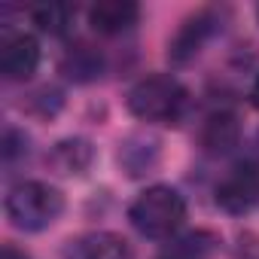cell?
Returning <instances> with one entry per match:
<instances>
[{"instance_id":"1","label":"cell","mask_w":259,"mask_h":259,"mask_svg":"<svg viewBox=\"0 0 259 259\" xmlns=\"http://www.w3.org/2000/svg\"><path fill=\"white\" fill-rule=\"evenodd\" d=\"M132 226L153 241H168L186 220V201L174 186H147L128 207Z\"/></svg>"},{"instance_id":"2","label":"cell","mask_w":259,"mask_h":259,"mask_svg":"<svg viewBox=\"0 0 259 259\" xmlns=\"http://www.w3.org/2000/svg\"><path fill=\"white\" fill-rule=\"evenodd\" d=\"M4 210L10 217V223L22 232H43L46 226H52L61 210H64V195L43 183V180H22L16 183L7 198H4Z\"/></svg>"},{"instance_id":"3","label":"cell","mask_w":259,"mask_h":259,"mask_svg":"<svg viewBox=\"0 0 259 259\" xmlns=\"http://www.w3.org/2000/svg\"><path fill=\"white\" fill-rule=\"evenodd\" d=\"M186 107V89L171 73H150L128 89V110L144 122H177Z\"/></svg>"},{"instance_id":"4","label":"cell","mask_w":259,"mask_h":259,"mask_svg":"<svg viewBox=\"0 0 259 259\" xmlns=\"http://www.w3.org/2000/svg\"><path fill=\"white\" fill-rule=\"evenodd\" d=\"M259 201V168L253 162H241L235 168H229L223 174V180L217 183V204L226 213H247L253 210Z\"/></svg>"},{"instance_id":"5","label":"cell","mask_w":259,"mask_h":259,"mask_svg":"<svg viewBox=\"0 0 259 259\" xmlns=\"http://www.w3.org/2000/svg\"><path fill=\"white\" fill-rule=\"evenodd\" d=\"M40 67V43L34 34L28 31H19V34H10L0 46V73L10 82H25L37 73Z\"/></svg>"},{"instance_id":"6","label":"cell","mask_w":259,"mask_h":259,"mask_svg":"<svg viewBox=\"0 0 259 259\" xmlns=\"http://www.w3.org/2000/svg\"><path fill=\"white\" fill-rule=\"evenodd\" d=\"M67 259H135V250L116 232H92L70 241Z\"/></svg>"},{"instance_id":"7","label":"cell","mask_w":259,"mask_h":259,"mask_svg":"<svg viewBox=\"0 0 259 259\" xmlns=\"http://www.w3.org/2000/svg\"><path fill=\"white\" fill-rule=\"evenodd\" d=\"M141 19V7L132 0H101L89 10V25L101 34H122L135 28Z\"/></svg>"},{"instance_id":"8","label":"cell","mask_w":259,"mask_h":259,"mask_svg":"<svg viewBox=\"0 0 259 259\" xmlns=\"http://www.w3.org/2000/svg\"><path fill=\"white\" fill-rule=\"evenodd\" d=\"M238 138H241V125H238V116L229 113V110H220V113H210L198 132V141H201V150L210 153V156H223L229 153L232 147H238Z\"/></svg>"},{"instance_id":"9","label":"cell","mask_w":259,"mask_h":259,"mask_svg":"<svg viewBox=\"0 0 259 259\" xmlns=\"http://www.w3.org/2000/svg\"><path fill=\"white\" fill-rule=\"evenodd\" d=\"M210 25H213L210 13H198V16L186 19V22H183V28L177 31V37L171 40V46H168V55H171L174 61H186V58H192V55L201 49V43L207 40V34H210Z\"/></svg>"},{"instance_id":"10","label":"cell","mask_w":259,"mask_h":259,"mask_svg":"<svg viewBox=\"0 0 259 259\" xmlns=\"http://www.w3.org/2000/svg\"><path fill=\"white\" fill-rule=\"evenodd\" d=\"M92 144L85 138H67V141H58L49 153V165L58 171V174H82L89 165H92Z\"/></svg>"},{"instance_id":"11","label":"cell","mask_w":259,"mask_h":259,"mask_svg":"<svg viewBox=\"0 0 259 259\" xmlns=\"http://www.w3.org/2000/svg\"><path fill=\"white\" fill-rule=\"evenodd\" d=\"M31 19L46 34H64L70 28L73 7H67V4H40V7L31 10Z\"/></svg>"},{"instance_id":"12","label":"cell","mask_w":259,"mask_h":259,"mask_svg":"<svg viewBox=\"0 0 259 259\" xmlns=\"http://www.w3.org/2000/svg\"><path fill=\"white\" fill-rule=\"evenodd\" d=\"M64 67L70 70V76H76V79H89V76H95V73L101 70V58L95 55V49H89V46H76V49L67 55Z\"/></svg>"},{"instance_id":"13","label":"cell","mask_w":259,"mask_h":259,"mask_svg":"<svg viewBox=\"0 0 259 259\" xmlns=\"http://www.w3.org/2000/svg\"><path fill=\"white\" fill-rule=\"evenodd\" d=\"M25 144H28V138H25L22 132H16V128H7V132H4V162L13 165L19 153H28Z\"/></svg>"},{"instance_id":"14","label":"cell","mask_w":259,"mask_h":259,"mask_svg":"<svg viewBox=\"0 0 259 259\" xmlns=\"http://www.w3.org/2000/svg\"><path fill=\"white\" fill-rule=\"evenodd\" d=\"M0 259H28V253L19 250L16 244H4V247H0Z\"/></svg>"},{"instance_id":"15","label":"cell","mask_w":259,"mask_h":259,"mask_svg":"<svg viewBox=\"0 0 259 259\" xmlns=\"http://www.w3.org/2000/svg\"><path fill=\"white\" fill-rule=\"evenodd\" d=\"M250 98H253V104L259 107V76H256V82H253V92H250Z\"/></svg>"}]
</instances>
